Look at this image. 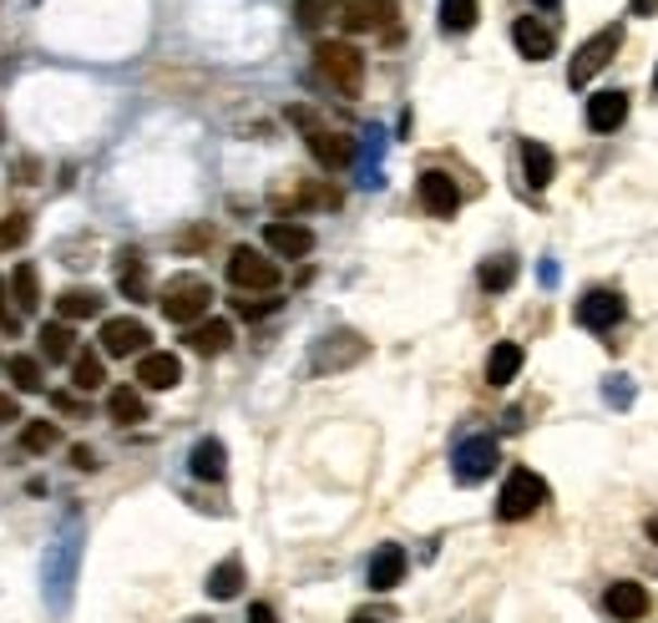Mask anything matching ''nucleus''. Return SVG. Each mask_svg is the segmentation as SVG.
<instances>
[{
  "label": "nucleus",
  "mask_w": 658,
  "mask_h": 623,
  "mask_svg": "<svg viewBox=\"0 0 658 623\" xmlns=\"http://www.w3.org/2000/svg\"><path fill=\"white\" fill-rule=\"evenodd\" d=\"M618 46H623V26H603L598 36H587V41L578 46L572 66H568V82H572V87H587V82H593V76H598L603 66L618 57Z\"/></svg>",
  "instance_id": "39448f33"
},
{
  "label": "nucleus",
  "mask_w": 658,
  "mask_h": 623,
  "mask_svg": "<svg viewBox=\"0 0 658 623\" xmlns=\"http://www.w3.org/2000/svg\"><path fill=\"white\" fill-rule=\"evenodd\" d=\"M188 345H193V356H223L234 345V325L228 320H198L188 329Z\"/></svg>",
  "instance_id": "412c9836"
},
{
  "label": "nucleus",
  "mask_w": 658,
  "mask_h": 623,
  "mask_svg": "<svg viewBox=\"0 0 658 623\" xmlns=\"http://www.w3.org/2000/svg\"><path fill=\"white\" fill-rule=\"evenodd\" d=\"M21 446L26 451H51L57 446V421H26L21 426Z\"/></svg>",
  "instance_id": "72a5a7b5"
},
{
  "label": "nucleus",
  "mask_w": 658,
  "mask_h": 623,
  "mask_svg": "<svg viewBox=\"0 0 658 623\" xmlns=\"http://www.w3.org/2000/svg\"><path fill=\"white\" fill-rule=\"evenodd\" d=\"M72 461H76V472H97V451L91 446H72Z\"/></svg>",
  "instance_id": "58836bf2"
},
{
  "label": "nucleus",
  "mask_w": 658,
  "mask_h": 623,
  "mask_svg": "<svg viewBox=\"0 0 658 623\" xmlns=\"http://www.w3.org/2000/svg\"><path fill=\"white\" fill-rule=\"evenodd\" d=\"M522 167H526V183H532V188H547V183H553V152L542 148L537 137H526L522 142Z\"/></svg>",
  "instance_id": "cd10ccee"
},
{
  "label": "nucleus",
  "mask_w": 658,
  "mask_h": 623,
  "mask_svg": "<svg viewBox=\"0 0 658 623\" xmlns=\"http://www.w3.org/2000/svg\"><path fill=\"white\" fill-rule=\"evenodd\" d=\"M623 314H629V304H623L618 289H587L578 299V325H587V329H613Z\"/></svg>",
  "instance_id": "9d476101"
},
{
  "label": "nucleus",
  "mask_w": 658,
  "mask_h": 623,
  "mask_svg": "<svg viewBox=\"0 0 658 623\" xmlns=\"http://www.w3.org/2000/svg\"><path fill=\"white\" fill-rule=\"evenodd\" d=\"M36 340H41V360H72V325H66V320H51V325H41L36 329Z\"/></svg>",
  "instance_id": "bb28decb"
},
{
  "label": "nucleus",
  "mask_w": 658,
  "mask_h": 623,
  "mask_svg": "<svg viewBox=\"0 0 658 623\" xmlns=\"http://www.w3.org/2000/svg\"><path fill=\"white\" fill-rule=\"evenodd\" d=\"M330 15H335L345 30H385L395 21V0H330Z\"/></svg>",
  "instance_id": "6e6552de"
},
{
  "label": "nucleus",
  "mask_w": 658,
  "mask_h": 623,
  "mask_svg": "<svg viewBox=\"0 0 658 623\" xmlns=\"http://www.w3.org/2000/svg\"><path fill=\"white\" fill-rule=\"evenodd\" d=\"M193 623H208V619H193Z\"/></svg>",
  "instance_id": "49530a36"
},
{
  "label": "nucleus",
  "mask_w": 658,
  "mask_h": 623,
  "mask_svg": "<svg viewBox=\"0 0 658 623\" xmlns=\"http://www.w3.org/2000/svg\"><path fill=\"white\" fill-rule=\"evenodd\" d=\"M244 594V563H238V558H223L219 568H213V573H208V598H238Z\"/></svg>",
  "instance_id": "a878e982"
},
{
  "label": "nucleus",
  "mask_w": 658,
  "mask_h": 623,
  "mask_svg": "<svg viewBox=\"0 0 658 623\" xmlns=\"http://www.w3.org/2000/svg\"><path fill=\"white\" fill-rule=\"evenodd\" d=\"M0 421H21V411H15L11 396H0Z\"/></svg>",
  "instance_id": "a19ab883"
},
{
  "label": "nucleus",
  "mask_w": 658,
  "mask_h": 623,
  "mask_svg": "<svg viewBox=\"0 0 658 623\" xmlns=\"http://www.w3.org/2000/svg\"><path fill=\"white\" fill-rule=\"evenodd\" d=\"M263 244H269L278 259H305V253L314 249V234H309L305 223H294V219H274L269 228H263Z\"/></svg>",
  "instance_id": "ddd939ff"
},
{
  "label": "nucleus",
  "mask_w": 658,
  "mask_h": 623,
  "mask_svg": "<svg viewBox=\"0 0 658 623\" xmlns=\"http://www.w3.org/2000/svg\"><path fill=\"white\" fill-rule=\"evenodd\" d=\"M654 87H658V76H654Z\"/></svg>",
  "instance_id": "de8ad7c7"
},
{
  "label": "nucleus",
  "mask_w": 658,
  "mask_h": 623,
  "mask_svg": "<svg viewBox=\"0 0 658 623\" xmlns=\"http://www.w3.org/2000/svg\"><path fill=\"white\" fill-rule=\"evenodd\" d=\"M512 279H517V259H507V253H497V259H486L482 264V289L486 295H501Z\"/></svg>",
  "instance_id": "2f4dec72"
},
{
  "label": "nucleus",
  "mask_w": 658,
  "mask_h": 623,
  "mask_svg": "<svg viewBox=\"0 0 658 623\" xmlns=\"http://www.w3.org/2000/svg\"><path fill=\"white\" fill-rule=\"evenodd\" d=\"M72 573H76V543H61V563L57 558L46 563V603H51V609H66V598H72Z\"/></svg>",
  "instance_id": "2eb2a0df"
},
{
  "label": "nucleus",
  "mask_w": 658,
  "mask_h": 623,
  "mask_svg": "<svg viewBox=\"0 0 658 623\" xmlns=\"http://www.w3.org/2000/svg\"><path fill=\"white\" fill-rule=\"evenodd\" d=\"M162 314L173 320V325H198V320H208V304H213V289H208V279H198V274H177V279L162 284Z\"/></svg>",
  "instance_id": "f03ea898"
},
{
  "label": "nucleus",
  "mask_w": 658,
  "mask_h": 623,
  "mask_svg": "<svg viewBox=\"0 0 658 623\" xmlns=\"http://www.w3.org/2000/svg\"><path fill=\"white\" fill-rule=\"evenodd\" d=\"M400 578H406V552L395 548V543L375 548V558H370V588H375V594H390Z\"/></svg>",
  "instance_id": "aec40b11"
},
{
  "label": "nucleus",
  "mask_w": 658,
  "mask_h": 623,
  "mask_svg": "<svg viewBox=\"0 0 658 623\" xmlns=\"http://www.w3.org/2000/svg\"><path fill=\"white\" fill-rule=\"evenodd\" d=\"M0 329H5V335L21 329V314L11 310V289H5V279H0Z\"/></svg>",
  "instance_id": "e433bc0d"
},
{
  "label": "nucleus",
  "mask_w": 658,
  "mask_h": 623,
  "mask_svg": "<svg viewBox=\"0 0 658 623\" xmlns=\"http://www.w3.org/2000/svg\"><path fill=\"white\" fill-rule=\"evenodd\" d=\"M547 502V482H542L537 472H526V466H517L507 482H501V497H497V518L501 522H522L532 518L537 507Z\"/></svg>",
  "instance_id": "20e7f679"
},
{
  "label": "nucleus",
  "mask_w": 658,
  "mask_h": 623,
  "mask_svg": "<svg viewBox=\"0 0 658 623\" xmlns=\"http://www.w3.org/2000/svg\"><path fill=\"white\" fill-rule=\"evenodd\" d=\"M532 5H542V11H557V5H562V0H532Z\"/></svg>",
  "instance_id": "37998d69"
},
{
  "label": "nucleus",
  "mask_w": 658,
  "mask_h": 623,
  "mask_svg": "<svg viewBox=\"0 0 658 623\" xmlns=\"http://www.w3.org/2000/svg\"><path fill=\"white\" fill-rule=\"evenodd\" d=\"M102 310V295L97 289H66V295H57V314L66 320V325H76V320H91V314Z\"/></svg>",
  "instance_id": "393cba45"
},
{
  "label": "nucleus",
  "mask_w": 658,
  "mask_h": 623,
  "mask_svg": "<svg viewBox=\"0 0 658 623\" xmlns=\"http://www.w3.org/2000/svg\"><path fill=\"white\" fill-rule=\"evenodd\" d=\"M188 472L198 476V482H223V472H228V451H223L219 436H203V441L188 451Z\"/></svg>",
  "instance_id": "6ab92c4d"
},
{
  "label": "nucleus",
  "mask_w": 658,
  "mask_h": 623,
  "mask_svg": "<svg viewBox=\"0 0 658 623\" xmlns=\"http://www.w3.org/2000/svg\"><path fill=\"white\" fill-rule=\"evenodd\" d=\"M324 11H330V0H299V5H294V21H299V26H320Z\"/></svg>",
  "instance_id": "c9c22d12"
},
{
  "label": "nucleus",
  "mask_w": 658,
  "mask_h": 623,
  "mask_svg": "<svg viewBox=\"0 0 658 623\" xmlns=\"http://www.w3.org/2000/svg\"><path fill=\"white\" fill-rule=\"evenodd\" d=\"M72 381H76V390H97L107 381V365H102V356L97 350H76L72 356Z\"/></svg>",
  "instance_id": "c756f323"
},
{
  "label": "nucleus",
  "mask_w": 658,
  "mask_h": 623,
  "mask_svg": "<svg viewBox=\"0 0 658 623\" xmlns=\"http://www.w3.org/2000/svg\"><path fill=\"white\" fill-rule=\"evenodd\" d=\"M117 284H122V295L127 299H147V264H142V253L127 249L117 259Z\"/></svg>",
  "instance_id": "c85d7f7f"
},
{
  "label": "nucleus",
  "mask_w": 658,
  "mask_h": 623,
  "mask_svg": "<svg viewBox=\"0 0 658 623\" xmlns=\"http://www.w3.org/2000/svg\"><path fill=\"white\" fill-rule=\"evenodd\" d=\"M603 609L613 613V619H623V623L644 619L648 613V588L644 583H613V588L603 594Z\"/></svg>",
  "instance_id": "a211bd4d"
},
{
  "label": "nucleus",
  "mask_w": 658,
  "mask_h": 623,
  "mask_svg": "<svg viewBox=\"0 0 658 623\" xmlns=\"http://www.w3.org/2000/svg\"><path fill=\"white\" fill-rule=\"evenodd\" d=\"M147 325L142 320H132V314H117V320H107L102 325V350L107 356H137V350H147Z\"/></svg>",
  "instance_id": "f8f14e48"
},
{
  "label": "nucleus",
  "mask_w": 658,
  "mask_h": 623,
  "mask_svg": "<svg viewBox=\"0 0 658 623\" xmlns=\"http://www.w3.org/2000/svg\"><path fill=\"white\" fill-rule=\"evenodd\" d=\"M355 623H375V619H370V613H360V619H355Z\"/></svg>",
  "instance_id": "a18cd8bd"
},
{
  "label": "nucleus",
  "mask_w": 658,
  "mask_h": 623,
  "mask_svg": "<svg viewBox=\"0 0 658 623\" xmlns=\"http://www.w3.org/2000/svg\"><path fill=\"white\" fill-rule=\"evenodd\" d=\"M648 537H654V543H658V518H648Z\"/></svg>",
  "instance_id": "c03bdc74"
},
{
  "label": "nucleus",
  "mask_w": 658,
  "mask_h": 623,
  "mask_svg": "<svg viewBox=\"0 0 658 623\" xmlns=\"http://www.w3.org/2000/svg\"><path fill=\"white\" fill-rule=\"evenodd\" d=\"M5 289H11V299H15V314L41 310V279H36V264H15L11 279H5Z\"/></svg>",
  "instance_id": "4be33fe9"
},
{
  "label": "nucleus",
  "mask_w": 658,
  "mask_h": 623,
  "mask_svg": "<svg viewBox=\"0 0 658 623\" xmlns=\"http://www.w3.org/2000/svg\"><path fill=\"white\" fill-rule=\"evenodd\" d=\"M269 310H278V299H238V314H249V320H259Z\"/></svg>",
  "instance_id": "4c0bfd02"
},
{
  "label": "nucleus",
  "mask_w": 658,
  "mask_h": 623,
  "mask_svg": "<svg viewBox=\"0 0 658 623\" xmlns=\"http://www.w3.org/2000/svg\"><path fill=\"white\" fill-rule=\"evenodd\" d=\"M249 623H278V619H274V609H269V603H253V609H249Z\"/></svg>",
  "instance_id": "ea45409f"
},
{
  "label": "nucleus",
  "mask_w": 658,
  "mask_h": 623,
  "mask_svg": "<svg viewBox=\"0 0 658 623\" xmlns=\"http://www.w3.org/2000/svg\"><path fill=\"white\" fill-rule=\"evenodd\" d=\"M137 381H142L147 390H173L177 381H183V360H177L173 350H147V356L137 360Z\"/></svg>",
  "instance_id": "4468645a"
},
{
  "label": "nucleus",
  "mask_w": 658,
  "mask_h": 623,
  "mask_svg": "<svg viewBox=\"0 0 658 623\" xmlns=\"http://www.w3.org/2000/svg\"><path fill=\"white\" fill-rule=\"evenodd\" d=\"M289 117L299 122V127H305V142H309V152H314V163H320V167L339 173V167H350V163H355V137L335 133V127H320V122L309 117L305 107H294Z\"/></svg>",
  "instance_id": "7ed1b4c3"
},
{
  "label": "nucleus",
  "mask_w": 658,
  "mask_h": 623,
  "mask_svg": "<svg viewBox=\"0 0 658 623\" xmlns=\"http://www.w3.org/2000/svg\"><path fill=\"white\" fill-rule=\"evenodd\" d=\"M314 72L324 87H335L339 97H360L365 87V57L350 41H320L314 46Z\"/></svg>",
  "instance_id": "f257e3e1"
},
{
  "label": "nucleus",
  "mask_w": 658,
  "mask_h": 623,
  "mask_svg": "<svg viewBox=\"0 0 658 623\" xmlns=\"http://www.w3.org/2000/svg\"><path fill=\"white\" fill-rule=\"evenodd\" d=\"M517 371H522V345L501 340L497 350L486 356V381H492V386H512Z\"/></svg>",
  "instance_id": "b1692460"
},
{
  "label": "nucleus",
  "mask_w": 658,
  "mask_h": 623,
  "mask_svg": "<svg viewBox=\"0 0 658 623\" xmlns=\"http://www.w3.org/2000/svg\"><path fill=\"white\" fill-rule=\"evenodd\" d=\"M228 284L234 289H249V295H269V289H278V264L263 259L259 249H249V244H238L228 253Z\"/></svg>",
  "instance_id": "423d86ee"
},
{
  "label": "nucleus",
  "mask_w": 658,
  "mask_h": 623,
  "mask_svg": "<svg viewBox=\"0 0 658 623\" xmlns=\"http://www.w3.org/2000/svg\"><path fill=\"white\" fill-rule=\"evenodd\" d=\"M440 26L446 30H471L476 26V0H440Z\"/></svg>",
  "instance_id": "473e14b6"
},
{
  "label": "nucleus",
  "mask_w": 658,
  "mask_h": 623,
  "mask_svg": "<svg viewBox=\"0 0 658 623\" xmlns=\"http://www.w3.org/2000/svg\"><path fill=\"white\" fill-rule=\"evenodd\" d=\"M512 41H517V51H522L526 61H547V57H553V46H557V30L547 26L542 15H517Z\"/></svg>",
  "instance_id": "9b49d317"
},
{
  "label": "nucleus",
  "mask_w": 658,
  "mask_h": 623,
  "mask_svg": "<svg viewBox=\"0 0 658 623\" xmlns=\"http://www.w3.org/2000/svg\"><path fill=\"white\" fill-rule=\"evenodd\" d=\"M658 11V0H633V15H654Z\"/></svg>",
  "instance_id": "79ce46f5"
},
{
  "label": "nucleus",
  "mask_w": 658,
  "mask_h": 623,
  "mask_svg": "<svg viewBox=\"0 0 658 623\" xmlns=\"http://www.w3.org/2000/svg\"><path fill=\"white\" fill-rule=\"evenodd\" d=\"M107 415L117 421V426H137V421H147V401L137 386H117L112 396H107Z\"/></svg>",
  "instance_id": "5701e85b"
},
{
  "label": "nucleus",
  "mask_w": 658,
  "mask_h": 623,
  "mask_svg": "<svg viewBox=\"0 0 658 623\" xmlns=\"http://www.w3.org/2000/svg\"><path fill=\"white\" fill-rule=\"evenodd\" d=\"M497 436H467V441L456 446V457H451V472L456 482H467V487H476V482H486V476L497 472Z\"/></svg>",
  "instance_id": "0eeeda50"
},
{
  "label": "nucleus",
  "mask_w": 658,
  "mask_h": 623,
  "mask_svg": "<svg viewBox=\"0 0 658 623\" xmlns=\"http://www.w3.org/2000/svg\"><path fill=\"white\" fill-rule=\"evenodd\" d=\"M30 234V219L26 213H11V219H0V249H15L21 238Z\"/></svg>",
  "instance_id": "f704fd0d"
},
{
  "label": "nucleus",
  "mask_w": 658,
  "mask_h": 623,
  "mask_svg": "<svg viewBox=\"0 0 658 623\" xmlns=\"http://www.w3.org/2000/svg\"><path fill=\"white\" fill-rule=\"evenodd\" d=\"M421 203H425V213L451 219L456 208H461V188H456L446 173H421Z\"/></svg>",
  "instance_id": "dca6fc26"
},
{
  "label": "nucleus",
  "mask_w": 658,
  "mask_h": 623,
  "mask_svg": "<svg viewBox=\"0 0 658 623\" xmlns=\"http://www.w3.org/2000/svg\"><path fill=\"white\" fill-rule=\"evenodd\" d=\"M5 371H11V381H15L21 396H36V390L46 386V381H41V360H30V356H11V360H5Z\"/></svg>",
  "instance_id": "7c9ffc66"
},
{
  "label": "nucleus",
  "mask_w": 658,
  "mask_h": 623,
  "mask_svg": "<svg viewBox=\"0 0 658 623\" xmlns=\"http://www.w3.org/2000/svg\"><path fill=\"white\" fill-rule=\"evenodd\" d=\"M629 122V97L623 91H598L593 102H587V127L593 133H618Z\"/></svg>",
  "instance_id": "f3484780"
},
{
  "label": "nucleus",
  "mask_w": 658,
  "mask_h": 623,
  "mask_svg": "<svg viewBox=\"0 0 658 623\" xmlns=\"http://www.w3.org/2000/svg\"><path fill=\"white\" fill-rule=\"evenodd\" d=\"M365 350L370 345L355 335V329H335V335H324V345L314 350V375H324V371H345V365H355V360H365Z\"/></svg>",
  "instance_id": "1a4fd4ad"
}]
</instances>
